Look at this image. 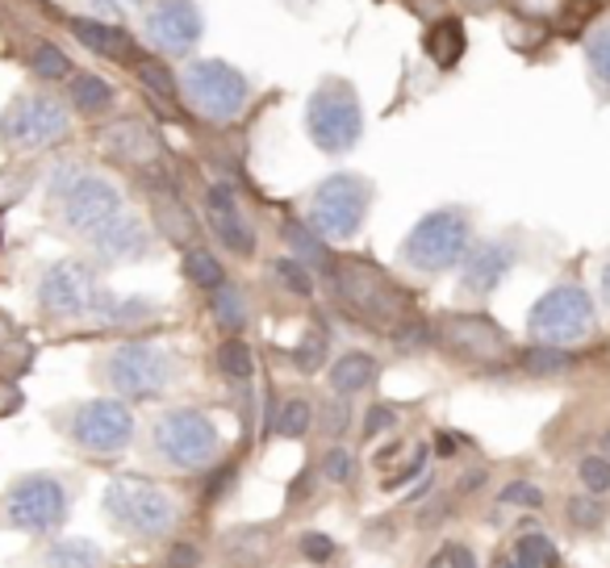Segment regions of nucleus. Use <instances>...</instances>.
<instances>
[{
    "mask_svg": "<svg viewBox=\"0 0 610 568\" xmlns=\"http://www.w3.org/2000/svg\"><path fill=\"white\" fill-rule=\"evenodd\" d=\"M51 206L71 235H80L101 259H139L151 247L147 226L126 209L122 189L92 168L80 163L54 168Z\"/></svg>",
    "mask_w": 610,
    "mask_h": 568,
    "instance_id": "obj_1",
    "label": "nucleus"
},
{
    "mask_svg": "<svg viewBox=\"0 0 610 568\" xmlns=\"http://www.w3.org/2000/svg\"><path fill=\"white\" fill-rule=\"evenodd\" d=\"M334 297L339 306L372 330H393L401 318H410V293L368 259H334L331 263Z\"/></svg>",
    "mask_w": 610,
    "mask_h": 568,
    "instance_id": "obj_2",
    "label": "nucleus"
},
{
    "mask_svg": "<svg viewBox=\"0 0 610 568\" xmlns=\"http://www.w3.org/2000/svg\"><path fill=\"white\" fill-rule=\"evenodd\" d=\"M180 101L210 126H234L251 104V80L227 59H189L180 71Z\"/></svg>",
    "mask_w": 610,
    "mask_h": 568,
    "instance_id": "obj_3",
    "label": "nucleus"
},
{
    "mask_svg": "<svg viewBox=\"0 0 610 568\" xmlns=\"http://www.w3.org/2000/svg\"><path fill=\"white\" fill-rule=\"evenodd\" d=\"M71 134V109L63 97H54L47 88L18 92L9 109L0 113V142L18 156H38L51 151Z\"/></svg>",
    "mask_w": 610,
    "mask_h": 568,
    "instance_id": "obj_4",
    "label": "nucleus"
},
{
    "mask_svg": "<svg viewBox=\"0 0 610 568\" xmlns=\"http://www.w3.org/2000/svg\"><path fill=\"white\" fill-rule=\"evenodd\" d=\"M472 247V222L464 209H436L414 222V230L401 242V263L422 276H443L456 263H464Z\"/></svg>",
    "mask_w": 610,
    "mask_h": 568,
    "instance_id": "obj_5",
    "label": "nucleus"
},
{
    "mask_svg": "<svg viewBox=\"0 0 610 568\" xmlns=\"http://www.w3.org/2000/svg\"><path fill=\"white\" fill-rule=\"evenodd\" d=\"M306 134H310V142L322 156H348L351 147L360 142V134H364L360 92L348 80L327 76L310 92V101H306Z\"/></svg>",
    "mask_w": 610,
    "mask_h": 568,
    "instance_id": "obj_6",
    "label": "nucleus"
},
{
    "mask_svg": "<svg viewBox=\"0 0 610 568\" xmlns=\"http://www.w3.org/2000/svg\"><path fill=\"white\" fill-rule=\"evenodd\" d=\"M368 206H372V180H364V176L356 172H334L310 192L306 222L314 226L327 242L351 239L364 226Z\"/></svg>",
    "mask_w": 610,
    "mask_h": 568,
    "instance_id": "obj_7",
    "label": "nucleus"
},
{
    "mask_svg": "<svg viewBox=\"0 0 610 568\" xmlns=\"http://www.w3.org/2000/svg\"><path fill=\"white\" fill-rule=\"evenodd\" d=\"M593 301L581 285H557L531 306L527 313V330L536 343H552V347H569L581 343L593 335Z\"/></svg>",
    "mask_w": 610,
    "mask_h": 568,
    "instance_id": "obj_8",
    "label": "nucleus"
},
{
    "mask_svg": "<svg viewBox=\"0 0 610 568\" xmlns=\"http://www.w3.org/2000/svg\"><path fill=\"white\" fill-rule=\"evenodd\" d=\"M206 38L197 0H142V42L163 59H189Z\"/></svg>",
    "mask_w": 610,
    "mask_h": 568,
    "instance_id": "obj_9",
    "label": "nucleus"
},
{
    "mask_svg": "<svg viewBox=\"0 0 610 568\" xmlns=\"http://www.w3.org/2000/svg\"><path fill=\"white\" fill-rule=\"evenodd\" d=\"M106 380L113 385V393L134 397V401H142V397H159L176 380V360L159 343L130 339V343L109 351Z\"/></svg>",
    "mask_w": 610,
    "mask_h": 568,
    "instance_id": "obj_10",
    "label": "nucleus"
},
{
    "mask_svg": "<svg viewBox=\"0 0 610 568\" xmlns=\"http://www.w3.org/2000/svg\"><path fill=\"white\" fill-rule=\"evenodd\" d=\"M222 448V435L210 413L201 410H168L156 422V451L172 468H206Z\"/></svg>",
    "mask_w": 610,
    "mask_h": 568,
    "instance_id": "obj_11",
    "label": "nucleus"
},
{
    "mask_svg": "<svg viewBox=\"0 0 610 568\" xmlns=\"http://www.w3.org/2000/svg\"><path fill=\"white\" fill-rule=\"evenodd\" d=\"M109 518L134 535H163L176 522V501L159 485L139 481V477H118L106 489Z\"/></svg>",
    "mask_w": 610,
    "mask_h": 568,
    "instance_id": "obj_12",
    "label": "nucleus"
},
{
    "mask_svg": "<svg viewBox=\"0 0 610 568\" xmlns=\"http://www.w3.org/2000/svg\"><path fill=\"white\" fill-rule=\"evenodd\" d=\"M436 339L452 356L477 363V368H502V363L514 360V347L506 339V330L493 318H486V313H464V310L443 313L436 327Z\"/></svg>",
    "mask_w": 610,
    "mask_h": 568,
    "instance_id": "obj_13",
    "label": "nucleus"
},
{
    "mask_svg": "<svg viewBox=\"0 0 610 568\" xmlns=\"http://www.w3.org/2000/svg\"><path fill=\"white\" fill-rule=\"evenodd\" d=\"M101 297L106 289L97 285V272L76 259L51 263L38 280V306L47 318H92Z\"/></svg>",
    "mask_w": 610,
    "mask_h": 568,
    "instance_id": "obj_14",
    "label": "nucleus"
},
{
    "mask_svg": "<svg viewBox=\"0 0 610 568\" xmlns=\"http://www.w3.org/2000/svg\"><path fill=\"white\" fill-rule=\"evenodd\" d=\"M4 518L21 531H54L68 518V489L54 477H21L4 498Z\"/></svg>",
    "mask_w": 610,
    "mask_h": 568,
    "instance_id": "obj_15",
    "label": "nucleus"
},
{
    "mask_svg": "<svg viewBox=\"0 0 610 568\" xmlns=\"http://www.w3.org/2000/svg\"><path fill=\"white\" fill-rule=\"evenodd\" d=\"M71 439L92 456H118L134 439V413L122 401H84L71 413Z\"/></svg>",
    "mask_w": 610,
    "mask_h": 568,
    "instance_id": "obj_16",
    "label": "nucleus"
},
{
    "mask_svg": "<svg viewBox=\"0 0 610 568\" xmlns=\"http://www.w3.org/2000/svg\"><path fill=\"white\" fill-rule=\"evenodd\" d=\"M101 151H106L113 163L122 168H134V172H159V159H163V138L151 121L142 118H113L101 126Z\"/></svg>",
    "mask_w": 610,
    "mask_h": 568,
    "instance_id": "obj_17",
    "label": "nucleus"
},
{
    "mask_svg": "<svg viewBox=\"0 0 610 568\" xmlns=\"http://www.w3.org/2000/svg\"><path fill=\"white\" fill-rule=\"evenodd\" d=\"M206 226H210V235L227 247L230 256H256V230L247 222L239 197L227 185H210L206 189Z\"/></svg>",
    "mask_w": 610,
    "mask_h": 568,
    "instance_id": "obj_18",
    "label": "nucleus"
},
{
    "mask_svg": "<svg viewBox=\"0 0 610 568\" xmlns=\"http://www.w3.org/2000/svg\"><path fill=\"white\" fill-rule=\"evenodd\" d=\"M68 30L84 51H92L97 59H109V63H126V68H130V63L142 54L139 38L130 34L126 26H118L113 18H88V13H76V18H68Z\"/></svg>",
    "mask_w": 610,
    "mask_h": 568,
    "instance_id": "obj_19",
    "label": "nucleus"
},
{
    "mask_svg": "<svg viewBox=\"0 0 610 568\" xmlns=\"http://www.w3.org/2000/svg\"><path fill=\"white\" fill-rule=\"evenodd\" d=\"M510 263H514L510 242H502V239L477 242V247H469V256H464V276H460V289H464L469 297H489L506 280Z\"/></svg>",
    "mask_w": 610,
    "mask_h": 568,
    "instance_id": "obj_20",
    "label": "nucleus"
},
{
    "mask_svg": "<svg viewBox=\"0 0 610 568\" xmlns=\"http://www.w3.org/2000/svg\"><path fill=\"white\" fill-rule=\"evenodd\" d=\"M151 218H156L159 235L176 247H192L201 239V226L192 218V209L184 206V197L168 180H151Z\"/></svg>",
    "mask_w": 610,
    "mask_h": 568,
    "instance_id": "obj_21",
    "label": "nucleus"
},
{
    "mask_svg": "<svg viewBox=\"0 0 610 568\" xmlns=\"http://www.w3.org/2000/svg\"><path fill=\"white\" fill-rule=\"evenodd\" d=\"M63 101L71 113L80 118H109L113 104H118V88L109 84L101 71H71L68 84H63Z\"/></svg>",
    "mask_w": 610,
    "mask_h": 568,
    "instance_id": "obj_22",
    "label": "nucleus"
},
{
    "mask_svg": "<svg viewBox=\"0 0 610 568\" xmlns=\"http://www.w3.org/2000/svg\"><path fill=\"white\" fill-rule=\"evenodd\" d=\"M130 68H134V80H139L142 92H147L151 101L168 104V113H172V118L184 113V101H180V71L168 68V59H163V54L142 51Z\"/></svg>",
    "mask_w": 610,
    "mask_h": 568,
    "instance_id": "obj_23",
    "label": "nucleus"
},
{
    "mask_svg": "<svg viewBox=\"0 0 610 568\" xmlns=\"http://www.w3.org/2000/svg\"><path fill=\"white\" fill-rule=\"evenodd\" d=\"M469 51V30H464V21L448 13V18H439L427 26V34H422V54L436 63L439 71H452L460 59Z\"/></svg>",
    "mask_w": 610,
    "mask_h": 568,
    "instance_id": "obj_24",
    "label": "nucleus"
},
{
    "mask_svg": "<svg viewBox=\"0 0 610 568\" xmlns=\"http://www.w3.org/2000/svg\"><path fill=\"white\" fill-rule=\"evenodd\" d=\"M26 71H30L34 80H42V84H68L76 63H71V54L63 51L59 42H51V38H30V42H26Z\"/></svg>",
    "mask_w": 610,
    "mask_h": 568,
    "instance_id": "obj_25",
    "label": "nucleus"
},
{
    "mask_svg": "<svg viewBox=\"0 0 610 568\" xmlns=\"http://www.w3.org/2000/svg\"><path fill=\"white\" fill-rule=\"evenodd\" d=\"M377 360L368 356V351H348V356H339L331 368V389L339 397H351V393H360V389H368L372 380H377Z\"/></svg>",
    "mask_w": 610,
    "mask_h": 568,
    "instance_id": "obj_26",
    "label": "nucleus"
},
{
    "mask_svg": "<svg viewBox=\"0 0 610 568\" xmlns=\"http://www.w3.org/2000/svg\"><path fill=\"white\" fill-rule=\"evenodd\" d=\"M280 235H284V242L293 247L297 259H301L306 268H322V272H331L334 259H331V251H327V239H322L310 222H284Z\"/></svg>",
    "mask_w": 610,
    "mask_h": 568,
    "instance_id": "obj_27",
    "label": "nucleus"
},
{
    "mask_svg": "<svg viewBox=\"0 0 610 568\" xmlns=\"http://www.w3.org/2000/svg\"><path fill=\"white\" fill-rule=\"evenodd\" d=\"M519 363H523V372H531V377H564V372L577 368V356L569 347L531 343L519 351Z\"/></svg>",
    "mask_w": 610,
    "mask_h": 568,
    "instance_id": "obj_28",
    "label": "nucleus"
},
{
    "mask_svg": "<svg viewBox=\"0 0 610 568\" xmlns=\"http://www.w3.org/2000/svg\"><path fill=\"white\" fill-rule=\"evenodd\" d=\"M548 38H552V26H548V21H531V18H519V13L506 18V47H510V51L536 54L540 47H548Z\"/></svg>",
    "mask_w": 610,
    "mask_h": 568,
    "instance_id": "obj_29",
    "label": "nucleus"
},
{
    "mask_svg": "<svg viewBox=\"0 0 610 568\" xmlns=\"http://www.w3.org/2000/svg\"><path fill=\"white\" fill-rule=\"evenodd\" d=\"M184 276H189L197 289H206V293H213V289L227 285L222 259L213 256V251H206V247H189V251H184Z\"/></svg>",
    "mask_w": 610,
    "mask_h": 568,
    "instance_id": "obj_30",
    "label": "nucleus"
},
{
    "mask_svg": "<svg viewBox=\"0 0 610 568\" xmlns=\"http://www.w3.org/2000/svg\"><path fill=\"white\" fill-rule=\"evenodd\" d=\"M101 565H106V556L88 539H59L47 551V568H101Z\"/></svg>",
    "mask_w": 610,
    "mask_h": 568,
    "instance_id": "obj_31",
    "label": "nucleus"
},
{
    "mask_svg": "<svg viewBox=\"0 0 610 568\" xmlns=\"http://www.w3.org/2000/svg\"><path fill=\"white\" fill-rule=\"evenodd\" d=\"M586 63H590L593 84L602 88V92H610V21L593 26L590 34H586Z\"/></svg>",
    "mask_w": 610,
    "mask_h": 568,
    "instance_id": "obj_32",
    "label": "nucleus"
},
{
    "mask_svg": "<svg viewBox=\"0 0 610 568\" xmlns=\"http://www.w3.org/2000/svg\"><path fill=\"white\" fill-rule=\"evenodd\" d=\"M310 427H314V406H310L306 397H289L277 410V418H272V431H277L280 439H301Z\"/></svg>",
    "mask_w": 610,
    "mask_h": 568,
    "instance_id": "obj_33",
    "label": "nucleus"
},
{
    "mask_svg": "<svg viewBox=\"0 0 610 568\" xmlns=\"http://www.w3.org/2000/svg\"><path fill=\"white\" fill-rule=\"evenodd\" d=\"M268 551H272V544H268V535L263 531H234L227 539L230 565H239V568L263 565V560H268Z\"/></svg>",
    "mask_w": 610,
    "mask_h": 568,
    "instance_id": "obj_34",
    "label": "nucleus"
},
{
    "mask_svg": "<svg viewBox=\"0 0 610 568\" xmlns=\"http://www.w3.org/2000/svg\"><path fill=\"white\" fill-rule=\"evenodd\" d=\"M213 363H218V372L227 380H251V372H256V356H251V347L243 339H227L218 347Z\"/></svg>",
    "mask_w": 610,
    "mask_h": 568,
    "instance_id": "obj_35",
    "label": "nucleus"
},
{
    "mask_svg": "<svg viewBox=\"0 0 610 568\" xmlns=\"http://www.w3.org/2000/svg\"><path fill=\"white\" fill-rule=\"evenodd\" d=\"M560 556L557 548L548 544V535H523L519 544H514V560L510 568H557Z\"/></svg>",
    "mask_w": 610,
    "mask_h": 568,
    "instance_id": "obj_36",
    "label": "nucleus"
},
{
    "mask_svg": "<svg viewBox=\"0 0 610 568\" xmlns=\"http://www.w3.org/2000/svg\"><path fill=\"white\" fill-rule=\"evenodd\" d=\"M210 313H213V322H218L222 330H243V322H247L243 293H239V289H230V285H222V289H213Z\"/></svg>",
    "mask_w": 610,
    "mask_h": 568,
    "instance_id": "obj_37",
    "label": "nucleus"
},
{
    "mask_svg": "<svg viewBox=\"0 0 610 568\" xmlns=\"http://www.w3.org/2000/svg\"><path fill=\"white\" fill-rule=\"evenodd\" d=\"M389 335H393V347H398V351H427L431 339H436V330L427 327L422 318H414V313H410V318H401Z\"/></svg>",
    "mask_w": 610,
    "mask_h": 568,
    "instance_id": "obj_38",
    "label": "nucleus"
},
{
    "mask_svg": "<svg viewBox=\"0 0 610 568\" xmlns=\"http://www.w3.org/2000/svg\"><path fill=\"white\" fill-rule=\"evenodd\" d=\"M272 272H277L280 285H284V289H293L297 297L314 293V272H310L301 259H277V263H272Z\"/></svg>",
    "mask_w": 610,
    "mask_h": 568,
    "instance_id": "obj_39",
    "label": "nucleus"
},
{
    "mask_svg": "<svg viewBox=\"0 0 610 568\" xmlns=\"http://www.w3.org/2000/svg\"><path fill=\"white\" fill-rule=\"evenodd\" d=\"M564 4H569V0H506L510 13L531 18V21H548V26H557V21L564 18Z\"/></svg>",
    "mask_w": 610,
    "mask_h": 568,
    "instance_id": "obj_40",
    "label": "nucleus"
},
{
    "mask_svg": "<svg viewBox=\"0 0 610 568\" xmlns=\"http://www.w3.org/2000/svg\"><path fill=\"white\" fill-rule=\"evenodd\" d=\"M322 360H327V335H322V330H310V335L301 339V347L293 351V363L301 372H314Z\"/></svg>",
    "mask_w": 610,
    "mask_h": 568,
    "instance_id": "obj_41",
    "label": "nucleus"
},
{
    "mask_svg": "<svg viewBox=\"0 0 610 568\" xmlns=\"http://www.w3.org/2000/svg\"><path fill=\"white\" fill-rule=\"evenodd\" d=\"M577 477H581V485L593 489V494H607L610 489V460L607 456H586L581 468H577Z\"/></svg>",
    "mask_w": 610,
    "mask_h": 568,
    "instance_id": "obj_42",
    "label": "nucleus"
},
{
    "mask_svg": "<svg viewBox=\"0 0 610 568\" xmlns=\"http://www.w3.org/2000/svg\"><path fill=\"white\" fill-rule=\"evenodd\" d=\"M401 9L414 21H422V26H431V21L452 13V0H401Z\"/></svg>",
    "mask_w": 610,
    "mask_h": 568,
    "instance_id": "obj_43",
    "label": "nucleus"
},
{
    "mask_svg": "<svg viewBox=\"0 0 610 568\" xmlns=\"http://www.w3.org/2000/svg\"><path fill=\"white\" fill-rule=\"evenodd\" d=\"M322 472H327V481H339V485L351 481V477H356V456H351V451H343V448L327 451Z\"/></svg>",
    "mask_w": 610,
    "mask_h": 568,
    "instance_id": "obj_44",
    "label": "nucleus"
},
{
    "mask_svg": "<svg viewBox=\"0 0 610 568\" xmlns=\"http://www.w3.org/2000/svg\"><path fill=\"white\" fill-rule=\"evenodd\" d=\"M502 506H527V510H540L543 506V494L536 489V485H527V481H514V485H506L502 489Z\"/></svg>",
    "mask_w": 610,
    "mask_h": 568,
    "instance_id": "obj_45",
    "label": "nucleus"
},
{
    "mask_svg": "<svg viewBox=\"0 0 610 568\" xmlns=\"http://www.w3.org/2000/svg\"><path fill=\"white\" fill-rule=\"evenodd\" d=\"M569 518H573L577 527H598L602 522V506L598 501H569Z\"/></svg>",
    "mask_w": 610,
    "mask_h": 568,
    "instance_id": "obj_46",
    "label": "nucleus"
},
{
    "mask_svg": "<svg viewBox=\"0 0 610 568\" xmlns=\"http://www.w3.org/2000/svg\"><path fill=\"white\" fill-rule=\"evenodd\" d=\"M301 551H306V556H310V560H318V565H322V560H331V551H334V544L331 539H327V535H301Z\"/></svg>",
    "mask_w": 610,
    "mask_h": 568,
    "instance_id": "obj_47",
    "label": "nucleus"
},
{
    "mask_svg": "<svg viewBox=\"0 0 610 568\" xmlns=\"http://www.w3.org/2000/svg\"><path fill=\"white\" fill-rule=\"evenodd\" d=\"M21 410V389L13 377H0V418H9V413Z\"/></svg>",
    "mask_w": 610,
    "mask_h": 568,
    "instance_id": "obj_48",
    "label": "nucleus"
},
{
    "mask_svg": "<svg viewBox=\"0 0 610 568\" xmlns=\"http://www.w3.org/2000/svg\"><path fill=\"white\" fill-rule=\"evenodd\" d=\"M393 422H398V413L389 410V406H372V410H368V427H364L368 439H377L381 431H389Z\"/></svg>",
    "mask_w": 610,
    "mask_h": 568,
    "instance_id": "obj_49",
    "label": "nucleus"
},
{
    "mask_svg": "<svg viewBox=\"0 0 610 568\" xmlns=\"http://www.w3.org/2000/svg\"><path fill=\"white\" fill-rule=\"evenodd\" d=\"M351 422V406L348 401H331L327 406V435H339Z\"/></svg>",
    "mask_w": 610,
    "mask_h": 568,
    "instance_id": "obj_50",
    "label": "nucleus"
},
{
    "mask_svg": "<svg viewBox=\"0 0 610 568\" xmlns=\"http://www.w3.org/2000/svg\"><path fill=\"white\" fill-rule=\"evenodd\" d=\"M197 548H189V544H180V548H172V568H197Z\"/></svg>",
    "mask_w": 610,
    "mask_h": 568,
    "instance_id": "obj_51",
    "label": "nucleus"
},
{
    "mask_svg": "<svg viewBox=\"0 0 610 568\" xmlns=\"http://www.w3.org/2000/svg\"><path fill=\"white\" fill-rule=\"evenodd\" d=\"M452 565H456V568H477V565H472L469 548H452Z\"/></svg>",
    "mask_w": 610,
    "mask_h": 568,
    "instance_id": "obj_52",
    "label": "nucleus"
},
{
    "mask_svg": "<svg viewBox=\"0 0 610 568\" xmlns=\"http://www.w3.org/2000/svg\"><path fill=\"white\" fill-rule=\"evenodd\" d=\"M436 439H439L436 448H439V451H443V456H452V451H456V435H448V431H439V435H436Z\"/></svg>",
    "mask_w": 610,
    "mask_h": 568,
    "instance_id": "obj_53",
    "label": "nucleus"
},
{
    "mask_svg": "<svg viewBox=\"0 0 610 568\" xmlns=\"http://www.w3.org/2000/svg\"><path fill=\"white\" fill-rule=\"evenodd\" d=\"M498 4H506V0H464V9H472V13H481V9H498Z\"/></svg>",
    "mask_w": 610,
    "mask_h": 568,
    "instance_id": "obj_54",
    "label": "nucleus"
},
{
    "mask_svg": "<svg viewBox=\"0 0 610 568\" xmlns=\"http://www.w3.org/2000/svg\"><path fill=\"white\" fill-rule=\"evenodd\" d=\"M4 343H13V322L0 313V347H4Z\"/></svg>",
    "mask_w": 610,
    "mask_h": 568,
    "instance_id": "obj_55",
    "label": "nucleus"
},
{
    "mask_svg": "<svg viewBox=\"0 0 610 568\" xmlns=\"http://www.w3.org/2000/svg\"><path fill=\"white\" fill-rule=\"evenodd\" d=\"M122 4H142V0H97V9H113V13H118V9H122Z\"/></svg>",
    "mask_w": 610,
    "mask_h": 568,
    "instance_id": "obj_56",
    "label": "nucleus"
},
{
    "mask_svg": "<svg viewBox=\"0 0 610 568\" xmlns=\"http://www.w3.org/2000/svg\"><path fill=\"white\" fill-rule=\"evenodd\" d=\"M602 297H607V306H610V263L602 268Z\"/></svg>",
    "mask_w": 610,
    "mask_h": 568,
    "instance_id": "obj_57",
    "label": "nucleus"
},
{
    "mask_svg": "<svg viewBox=\"0 0 610 568\" xmlns=\"http://www.w3.org/2000/svg\"><path fill=\"white\" fill-rule=\"evenodd\" d=\"M602 448H607V460H610V431L602 435Z\"/></svg>",
    "mask_w": 610,
    "mask_h": 568,
    "instance_id": "obj_58",
    "label": "nucleus"
},
{
    "mask_svg": "<svg viewBox=\"0 0 610 568\" xmlns=\"http://www.w3.org/2000/svg\"><path fill=\"white\" fill-rule=\"evenodd\" d=\"M607 4H610V0H607Z\"/></svg>",
    "mask_w": 610,
    "mask_h": 568,
    "instance_id": "obj_59",
    "label": "nucleus"
}]
</instances>
